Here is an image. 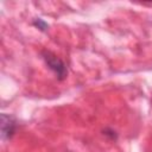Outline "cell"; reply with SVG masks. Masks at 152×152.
I'll use <instances>...</instances> for the list:
<instances>
[{"instance_id": "3957f363", "label": "cell", "mask_w": 152, "mask_h": 152, "mask_svg": "<svg viewBox=\"0 0 152 152\" xmlns=\"http://www.w3.org/2000/svg\"><path fill=\"white\" fill-rule=\"evenodd\" d=\"M33 25H34L36 27H38L40 31H45V30L48 28V24H46L44 20H42L40 18H36V19L33 20Z\"/></svg>"}, {"instance_id": "7a4b0ae2", "label": "cell", "mask_w": 152, "mask_h": 152, "mask_svg": "<svg viewBox=\"0 0 152 152\" xmlns=\"http://www.w3.org/2000/svg\"><path fill=\"white\" fill-rule=\"evenodd\" d=\"M15 127H17V124L13 116L7 115L5 113L1 114V139L2 140L10 139L14 134Z\"/></svg>"}, {"instance_id": "6da1fadb", "label": "cell", "mask_w": 152, "mask_h": 152, "mask_svg": "<svg viewBox=\"0 0 152 152\" xmlns=\"http://www.w3.org/2000/svg\"><path fill=\"white\" fill-rule=\"evenodd\" d=\"M43 58L46 65L57 75L58 80H63L66 76V66L56 55H53L50 51H43Z\"/></svg>"}]
</instances>
